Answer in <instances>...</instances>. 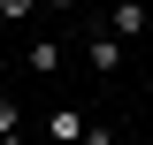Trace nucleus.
<instances>
[{
    "label": "nucleus",
    "mask_w": 153,
    "mask_h": 145,
    "mask_svg": "<svg viewBox=\"0 0 153 145\" xmlns=\"http://www.w3.org/2000/svg\"><path fill=\"white\" fill-rule=\"evenodd\" d=\"M107 38L123 46V38H146V0H115V16H107Z\"/></svg>",
    "instance_id": "nucleus-1"
},
{
    "label": "nucleus",
    "mask_w": 153,
    "mask_h": 145,
    "mask_svg": "<svg viewBox=\"0 0 153 145\" xmlns=\"http://www.w3.org/2000/svg\"><path fill=\"white\" fill-rule=\"evenodd\" d=\"M23 69H31V76H61V69H69V54H61V38H31V54H23Z\"/></svg>",
    "instance_id": "nucleus-2"
},
{
    "label": "nucleus",
    "mask_w": 153,
    "mask_h": 145,
    "mask_svg": "<svg viewBox=\"0 0 153 145\" xmlns=\"http://www.w3.org/2000/svg\"><path fill=\"white\" fill-rule=\"evenodd\" d=\"M46 145H84V115H76V107H54V115H46Z\"/></svg>",
    "instance_id": "nucleus-3"
},
{
    "label": "nucleus",
    "mask_w": 153,
    "mask_h": 145,
    "mask_svg": "<svg viewBox=\"0 0 153 145\" xmlns=\"http://www.w3.org/2000/svg\"><path fill=\"white\" fill-rule=\"evenodd\" d=\"M84 61H92L100 76H115V69H123V46H115V38L100 31V38H84Z\"/></svg>",
    "instance_id": "nucleus-4"
},
{
    "label": "nucleus",
    "mask_w": 153,
    "mask_h": 145,
    "mask_svg": "<svg viewBox=\"0 0 153 145\" xmlns=\"http://www.w3.org/2000/svg\"><path fill=\"white\" fill-rule=\"evenodd\" d=\"M31 8H38V0H0V23H23Z\"/></svg>",
    "instance_id": "nucleus-5"
},
{
    "label": "nucleus",
    "mask_w": 153,
    "mask_h": 145,
    "mask_svg": "<svg viewBox=\"0 0 153 145\" xmlns=\"http://www.w3.org/2000/svg\"><path fill=\"white\" fill-rule=\"evenodd\" d=\"M23 130V115H16V99H0V138H16Z\"/></svg>",
    "instance_id": "nucleus-6"
},
{
    "label": "nucleus",
    "mask_w": 153,
    "mask_h": 145,
    "mask_svg": "<svg viewBox=\"0 0 153 145\" xmlns=\"http://www.w3.org/2000/svg\"><path fill=\"white\" fill-rule=\"evenodd\" d=\"M84 145H115V130L107 122H84Z\"/></svg>",
    "instance_id": "nucleus-7"
},
{
    "label": "nucleus",
    "mask_w": 153,
    "mask_h": 145,
    "mask_svg": "<svg viewBox=\"0 0 153 145\" xmlns=\"http://www.w3.org/2000/svg\"><path fill=\"white\" fill-rule=\"evenodd\" d=\"M38 8H76V0H38Z\"/></svg>",
    "instance_id": "nucleus-8"
},
{
    "label": "nucleus",
    "mask_w": 153,
    "mask_h": 145,
    "mask_svg": "<svg viewBox=\"0 0 153 145\" xmlns=\"http://www.w3.org/2000/svg\"><path fill=\"white\" fill-rule=\"evenodd\" d=\"M0 145H23V130H16V138H0Z\"/></svg>",
    "instance_id": "nucleus-9"
},
{
    "label": "nucleus",
    "mask_w": 153,
    "mask_h": 145,
    "mask_svg": "<svg viewBox=\"0 0 153 145\" xmlns=\"http://www.w3.org/2000/svg\"><path fill=\"white\" fill-rule=\"evenodd\" d=\"M0 76H8V54H0Z\"/></svg>",
    "instance_id": "nucleus-10"
}]
</instances>
